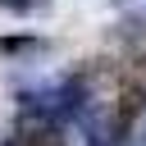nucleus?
<instances>
[{
  "mask_svg": "<svg viewBox=\"0 0 146 146\" xmlns=\"http://www.w3.org/2000/svg\"><path fill=\"white\" fill-rule=\"evenodd\" d=\"M141 132H146V119H141Z\"/></svg>",
  "mask_w": 146,
  "mask_h": 146,
  "instance_id": "nucleus-3",
  "label": "nucleus"
},
{
  "mask_svg": "<svg viewBox=\"0 0 146 146\" xmlns=\"http://www.w3.org/2000/svg\"><path fill=\"white\" fill-rule=\"evenodd\" d=\"M0 9H9V14H18V18H27V14L50 9V0H0Z\"/></svg>",
  "mask_w": 146,
  "mask_h": 146,
  "instance_id": "nucleus-2",
  "label": "nucleus"
},
{
  "mask_svg": "<svg viewBox=\"0 0 146 146\" xmlns=\"http://www.w3.org/2000/svg\"><path fill=\"white\" fill-rule=\"evenodd\" d=\"M0 50L5 55H27V50H46V41H36V36H5Z\"/></svg>",
  "mask_w": 146,
  "mask_h": 146,
  "instance_id": "nucleus-1",
  "label": "nucleus"
}]
</instances>
